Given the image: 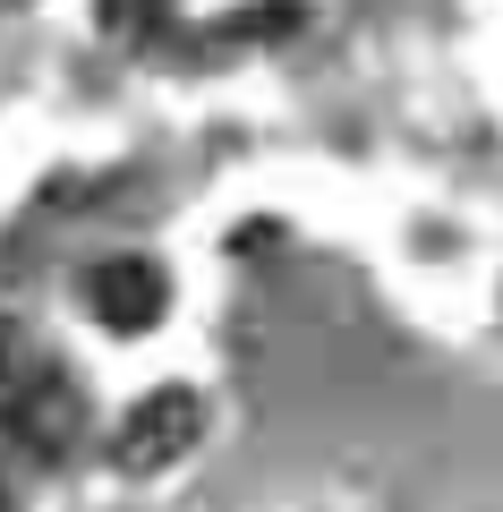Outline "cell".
<instances>
[{"label":"cell","instance_id":"obj_4","mask_svg":"<svg viewBox=\"0 0 503 512\" xmlns=\"http://www.w3.org/2000/svg\"><path fill=\"white\" fill-rule=\"evenodd\" d=\"M154 9H162V0H103V26H111V35H145Z\"/></svg>","mask_w":503,"mask_h":512},{"label":"cell","instance_id":"obj_5","mask_svg":"<svg viewBox=\"0 0 503 512\" xmlns=\"http://www.w3.org/2000/svg\"><path fill=\"white\" fill-rule=\"evenodd\" d=\"M26 359H35V342H26V333H18V325H9V316H0V384L18 376V367H26Z\"/></svg>","mask_w":503,"mask_h":512},{"label":"cell","instance_id":"obj_2","mask_svg":"<svg viewBox=\"0 0 503 512\" xmlns=\"http://www.w3.org/2000/svg\"><path fill=\"white\" fill-rule=\"evenodd\" d=\"M197 436H205V393L162 384V393H145V402L111 427V470L154 478V470H171L180 453H197Z\"/></svg>","mask_w":503,"mask_h":512},{"label":"cell","instance_id":"obj_6","mask_svg":"<svg viewBox=\"0 0 503 512\" xmlns=\"http://www.w3.org/2000/svg\"><path fill=\"white\" fill-rule=\"evenodd\" d=\"M0 512H18V504H9V487H0Z\"/></svg>","mask_w":503,"mask_h":512},{"label":"cell","instance_id":"obj_1","mask_svg":"<svg viewBox=\"0 0 503 512\" xmlns=\"http://www.w3.org/2000/svg\"><path fill=\"white\" fill-rule=\"evenodd\" d=\"M0 427H9V444H26L35 461H69L77 444H86V393H77V376L60 359H26L18 376L0 384Z\"/></svg>","mask_w":503,"mask_h":512},{"label":"cell","instance_id":"obj_3","mask_svg":"<svg viewBox=\"0 0 503 512\" xmlns=\"http://www.w3.org/2000/svg\"><path fill=\"white\" fill-rule=\"evenodd\" d=\"M162 308H171V282H162V265H145V256H111V265L86 274V316L111 325V333L162 325Z\"/></svg>","mask_w":503,"mask_h":512}]
</instances>
